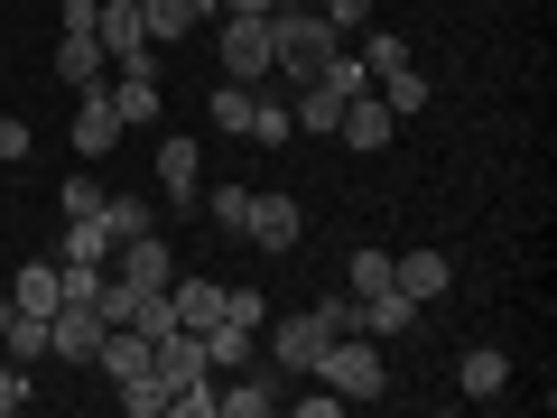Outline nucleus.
I'll return each instance as SVG.
<instances>
[{
  "label": "nucleus",
  "instance_id": "33",
  "mask_svg": "<svg viewBox=\"0 0 557 418\" xmlns=\"http://www.w3.org/2000/svg\"><path fill=\"white\" fill-rule=\"evenodd\" d=\"M0 159H28V121H0Z\"/></svg>",
  "mask_w": 557,
  "mask_h": 418
},
{
  "label": "nucleus",
  "instance_id": "26",
  "mask_svg": "<svg viewBox=\"0 0 557 418\" xmlns=\"http://www.w3.org/2000/svg\"><path fill=\"white\" fill-rule=\"evenodd\" d=\"M214 131H251V84H223L214 94Z\"/></svg>",
  "mask_w": 557,
  "mask_h": 418
},
{
  "label": "nucleus",
  "instance_id": "9",
  "mask_svg": "<svg viewBox=\"0 0 557 418\" xmlns=\"http://www.w3.org/2000/svg\"><path fill=\"white\" fill-rule=\"evenodd\" d=\"M354 325H362L372 344H391V335H409V325H418V298H399V279H391V288L354 298Z\"/></svg>",
  "mask_w": 557,
  "mask_h": 418
},
{
  "label": "nucleus",
  "instance_id": "6",
  "mask_svg": "<svg viewBox=\"0 0 557 418\" xmlns=\"http://www.w3.org/2000/svg\"><path fill=\"white\" fill-rule=\"evenodd\" d=\"M242 233L260 242V251H298V233H307V214L288 196H251V214H242Z\"/></svg>",
  "mask_w": 557,
  "mask_h": 418
},
{
  "label": "nucleus",
  "instance_id": "35",
  "mask_svg": "<svg viewBox=\"0 0 557 418\" xmlns=\"http://www.w3.org/2000/svg\"><path fill=\"white\" fill-rule=\"evenodd\" d=\"M0 335H10V298H0Z\"/></svg>",
  "mask_w": 557,
  "mask_h": 418
},
{
  "label": "nucleus",
  "instance_id": "29",
  "mask_svg": "<svg viewBox=\"0 0 557 418\" xmlns=\"http://www.w3.org/2000/svg\"><path fill=\"white\" fill-rule=\"evenodd\" d=\"M362 65H372V75H391V65H409V47H399V38H391V28H381V38H372V47H362Z\"/></svg>",
  "mask_w": 557,
  "mask_h": 418
},
{
  "label": "nucleus",
  "instance_id": "28",
  "mask_svg": "<svg viewBox=\"0 0 557 418\" xmlns=\"http://www.w3.org/2000/svg\"><path fill=\"white\" fill-rule=\"evenodd\" d=\"M362 20H372V0H325V28H335V38H354Z\"/></svg>",
  "mask_w": 557,
  "mask_h": 418
},
{
  "label": "nucleus",
  "instance_id": "2",
  "mask_svg": "<svg viewBox=\"0 0 557 418\" xmlns=\"http://www.w3.org/2000/svg\"><path fill=\"white\" fill-rule=\"evenodd\" d=\"M335 335H354V298H317L307 317H288L270 354H278V372H317V354H325Z\"/></svg>",
  "mask_w": 557,
  "mask_h": 418
},
{
  "label": "nucleus",
  "instance_id": "4",
  "mask_svg": "<svg viewBox=\"0 0 557 418\" xmlns=\"http://www.w3.org/2000/svg\"><path fill=\"white\" fill-rule=\"evenodd\" d=\"M223 75L233 84L270 75V10H223Z\"/></svg>",
  "mask_w": 557,
  "mask_h": 418
},
{
  "label": "nucleus",
  "instance_id": "10",
  "mask_svg": "<svg viewBox=\"0 0 557 418\" xmlns=\"http://www.w3.org/2000/svg\"><path fill=\"white\" fill-rule=\"evenodd\" d=\"M214 317H223V279H168V325L205 335Z\"/></svg>",
  "mask_w": 557,
  "mask_h": 418
},
{
  "label": "nucleus",
  "instance_id": "7",
  "mask_svg": "<svg viewBox=\"0 0 557 418\" xmlns=\"http://www.w3.org/2000/svg\"><path fill=\"white\" fill-rule=\"evenodd\" d=\"M94 344H102V307H57L47 317V354L57 362H94Z\"/></svg>",
  "mask_w": 557,
  "mask_h": 418
},
{
  "label": "nucleus",
  "instance_id": "20",
  "mask_svg": "<svg viewBox=\"0 0 557 418\" xmlns=\"http://www.w3.org/2000/svg\"><path fill=\"white\" fill-rule=\"evenodd\" d=\"M372 94L391 102V121H409V112H428V75H418V65H391V75H372Z\"/></svg>",
  "mask_w": 557,
  "mask_h": 418
},
{
  "label": "nucleus",
  "instance_id": "14",
  "mask_svg": "<svg viewBox=\"0 0 557 418\" xmlns=\"http://www.w3.org/2000/svg\"><path fill=\"white\" fill-rule=\"evenodd\" d=\"M196 20H214V0H139V28H149V47H177Z\"/></svg>",
  "mask_w": 557,
  "mask_h": 418
},
{
  "label": "nucleus",
  "instance_id": "11",
  "mask_svg": "<svg viewBox=\"0 0 557 418\" xmlns=\"http://www.w3.org/2000/svg\"><path fill=\"white\" fill-rule=\"evenodd\" d=\"M278 381H288L278 362H270V372H251V362H242L233 391H214V418H260V409H278Z\"/></svg>",
  "mask_w": 557,
  "mask_h": 418
},
{
  "label": "nucleus",
  "instance_id": "16",
  "mask_svg": "<svg viewBox=\"0 0 557 418\" xmlns=\"http://www.w3.org/2000/svg\"><path fill=\"white\" fill-rule=\"evenodd\" d=\"M344 139H354V149H391V102L372 94V84H362L354 102H344V121H335Z\"/></svg>",
  "mask_w": 557,
  "mask_h": 418
},
{
  "label": "nucleus",
  "instance_id": "8",
  "mask_svg": "<svg viewBox=\"0 0 557 418\" xmlns=\"http://www.w3.org/2000/svg\"><path fill=\"white\" fill-rule=\"evenodd\" d=\"M456 391L465 399H502L511 391V354H502V344H465L456 354Z\"/></svg>",
  "mask_w": 557,
  "mask_h": 418
},
{
  "label": "nucleus",
  "instance_id": "25",
  "mask_svg": "<svg viewBox=\"0 0 557 418\" xmlns=\"http://www.w3.org/2000/svg\"><path fill=\"white\" fill-rule=\"evenodd\" d=\"M0 344H10L20 362H38V354H47V317H28V307H10V335H0Z\"/></svg>",
  "mask_w": 557,
  "mask_h": 418
},
{
  "label": "nucleus",
  "instance_id": "27",
  "mask_svg": "<svg viewBox=\"0 0 557 418\" xmlns=\"http://www.w3.org/2000/svg\"><path fill=\"white\" fill-rule=\"evenodd\" d=\"M205 214H214L223 233H242V214H251V186H214V196H205Z\"/></svg>",
  "mask_w": 557,
  "mask_h": 418
},
{
  "label": "nucleus",
  "instance_id": "3",
  "mask_svg": "<svg viewBox=\"0 0 557 418\" xmlns=\"http://www.w3.org/2000/svg\"><path fill=\"white\" fill-rule=\"evenodd\" d=\"M317 381H325L335 399H381V344L362 335V325H354V335H335V344L317 354Z\"/></svg>",
  "mask_w": 557,
  "mask_h": 418
},
{
  "label": "nucleus",
  "instance_id": "31",
  "mask_svg": "<svg viewBox=\"0 0 557 418\" xmlns=\"http://www.w3.org/2000/svg\"><path fill=\"white\" fill-rule=\"evenodd\" d=\"M65 214H102V186L94 177H65Z\"/></svg>",
  "mask_w": 557,
  "mask_h": 418
},
{
  "label": "nucleus",
  "instance_id": "1",
  "mask_svg": "<svg viewBox=\"0 0 557 418\" xmlns=\"http://www.w3.org/2000/svg\"><path fill=\"white\" fill-rule=\"evenodd\" d=\"M335 28H325V10H307V0H278L270 10V75H288V84H307L325 57H335Z\"/></svg>",
  "mask_w": 557,
  "mask_h": 418
},
{
  "label": "nucleus",
  "instance_id": "32",
  "mask_svg": "<svg viewBox=\"0 0 557 418\" xmlns=\"http://www.w3.org/2000/svg\"><path fill=\"white\" fill-rule=\"evenodd\" d=\"M288 409H298V418H335L344 399H335V391H325V381H317V391H298V399H288Z\"/></svg>",
  "mask_w": 557,
  "mask_h": 418
},
{
  "label": "nucleus",
  "instance_id": "18",
  "mask_svg": "<svg viewBox=\"0 0 557 418\" xmlns=\"http://www.w3.org/2000/svg\"><path fill=\"white\" fill-rule=\"evenodd\" d=\"M10 307H28V317H57V307H65L57 260H20V288H10Z\"/></svg>",
  "mask_w": 557,
  "mask_h": 418
},
{
  "label": "nucleus",
  "instance_id": "17",
  "mask_svg": "<svg viewBox=\"0 0 557 418\" xmlns=\"http://www.w3.org/2000/svg\"><path fill=\"white\" fill-rule=\"evenodd\" d=\"M102 94H112V112H121V121H159V75H149V65H121Z\"/></svg>",
  "mask_w": 557,
  "mask_h": 418
},
{
  "label": "nucleus",
  "instance_id": "5",
  "mask_svg": "<svg viewBox=\"0 0 557 418\" xmlns=\"http://www.w3.org/2000/svg\"><path fill=\"white\" fill-rule=\"evenodd\" d=\"M94 38L112 65H149V28H139V0H94Z\"/></svg>",
  "mask_w": 557,
  "mask_h": 418
},
{
  "label": "nucleus",
  "instance_id": "15",
  "mask_svg": "<svg viewBox=\"0 0 557 418\" xmlns=\"http://www.w3.org/2000/svg\"><path fill=\"white\" fill-rule=\"evenodd\" d=\"M391 279H399V298L428 307V298H446V279H456V270H446V251H399V260H391Z\"/></svg>",
  "mask_w": 557,
  "mask_h": 418
},
{
  "label": "nucleus",
  "instance_id": "30",
  "mask_svg": "<svg viewBox=\"0 0 557 418\" xmlns=\"http://www.w3.org/2000/svg\"><path fill=\"white\" fill-rule=\"evenodd\" d=\"M20 399H28V372H20V362H0V418H20Z\"/></svg>",
  "mask_w": 557,
  "mask_h": 418
},
{
  "label": "nucleus",
  "instance_id": "12",
  "mask_svg": "<svg viewBox=\"0 0 557 418\" xmlns=\"http://www.w3.org/2000/svg\"><path fill=\"white\" fill-rule=\"evenodd\" d=\"M121 131H131V121L112 112V94H102V84H84V112H75V149H84V159H102V149H112Z\"/></svg>",
  "mask_w": 557,
  "mask_h": 418
},
{
  "label": "nucleus",
  "instance_id": "23",
  "mask_svg": "<svg viewBox=\"0 0 557 418\" xmlns=\"http://www.w3.org/2000/svg\"><path fill=\"white\" fill-rule=\"evenodd\" d=\"M251 139H260V149H278V139H298L288 102H260V94H251Z\"/></svg>",
  "mask_w": 557,
  "mask_h": 418
},
{
  "label": "nucleus",
  "instance_id": "19",
  "mask_svg": "<svg viewBox=\"0 0 557 418\" xmlns=\"http://www.w3.org/2000/svg\"><path fill=\"white\" fill-rule=\"evenodd\" d=\"M102 65H112V57H102V38H94V28H65V47H57V75L75 84V94H84V84H102Z\"/></svg>",
  "mask_w": 557,
  "mask_h": 418
},
{
  "label": "nucleus",
  "instance_id": "34",
  "mask_svg": "<svg viewBox=\"0 0 557 418\" xmlns=\"http://www.w3.org/2000/svg\"><path fill=\"white\" fill-rule=\"evenodd\" d=\"M223 10H278V0H214V20H223Z\"/></svg>",
  "mask_w": 557,
  "mask_h": 418
},
{
  "label": "nucleus",
  "instance_id": "21",
  "mask_svg": "<svg viewBox=\"0 0 557 418\" xmlns=\"http://www.w3.org/2000/svg\"><path fill=\"white\" fill-rule=\"evenodd\" d=\"M168 399H177V391H168L159 372H131V381H121V409H131V418H159Z\"/></svg>",
  "mask_w": 557,
  "mask_h": 418
},
{
  "label": "nucleus",
  "instance_id": "24",
  "mask_svg": "<svg viewBox=\"0 0 557 418\" xmlns=\"http://www.w3.org/2000/svg\"><path fill=\"white\" fill-rule=\"evenodd\" d=\"M102 233H112V242L149 233V205H139V196H102Z\"/></svg>",
  "mask_w": 557,
  "mask_h": 418
},
{
  "label": "nucleus",
  "instance_id": "13",
  "mask_svg": "<svg viewBox=\"0 0 557 418\" xmlns=\"http://www.w3.org/2000/svg\"><path fill=\"white\" fill-rule=\"evenodd\" d=\"M196 139H186V131H168L159 139V186H168V205H177V214H186V205H196Z\"/></svg>",
  "mask_w": 557,
  "mask_h": 418
},
{
  "label": "nucleus",
  "instance_id": "22",
  "mask_svg": "<svg viewBox=\"0 0 557 418\" xmlns=\"http://www.w3.org/2000/svg\"><path fill=\"white\" fill-rule=\"evenodd\" d=\"M372 288H391V251H354L344 270V298H372Z\"/></svg>",
  "mask_w": 557,
  "mask_h": 418
}]
</instances>
